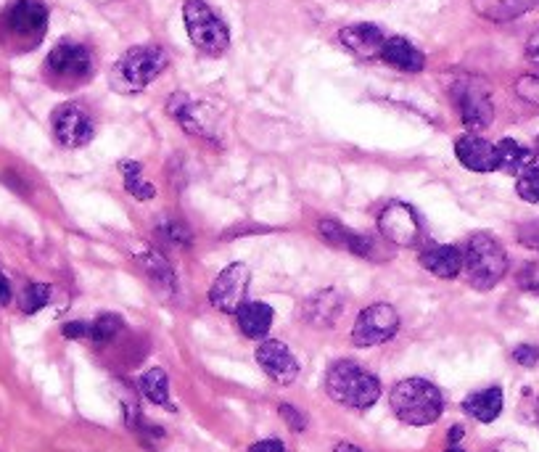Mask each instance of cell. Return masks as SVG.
I'll use <instances>...</instances> for the list:
<instances>
[{
    "mask_svg": "<svg viewBox=\"0 0 539 452\" xmlns=\"http://www.w3.org/2000/svg\"><path fill=\"white\" fill-rule=\"evenodd\" d=\"M325 394L344 408L368 410L381 397V381L352 360H339L325 373Z\"/></svg>",
    "mask_w": 539,
    "mask_h": 452,
    "instance_id": "obj_1",
    "label": "cell"
},
{
    "mask_svg": "<svg viewBox=\"0 0 539 452\" xmlns=\"http://www.w3.org/2000/svg\"><path fill=\"white\" fill-rule=\"evenodd\" d=\"M167 64H170L167 51L159 48V45H135L127 53H122L117 64L111 67V88L117 93H125V96L141 93L143 88H148L156 77L162 75Z\"/></svg>",
    "mask_w": 539,
    "mask_h": 452,
    "instance_id": "obj_2",
    "label": "cell"
},
{
    "mask_svg": "<svg viewBox=\"0 0 539 452\" xmlns=\"http://www.w3.org/2000/svg\"><path fill=\"white\" fill-rule=\"evenodd\" d=\"M392 410L407 426H429L444 413V397L439 386L426 378H405L389 394Z\"/></svg>",
    "mask_w": 539,
    "mask_h": 452,
    "instance_id": "obj_3",
    "label": "cell"
},
{
    "mask_svg": "<svg viewBox=\"0 0 539 452\" xmlns=\"http://www.w3.org/2000/svg\"><path fill=\"white\" fill-rule=\"evenodd\" d=\"M463 270H466L468 283H471L473 289H495L497 283L505 278V273H508V252H505L503 244L495 236L476 233L468 241L466 252H463Z\"/></svg>",
    "mask_w": 539,
    "mask_h": 452,
    "instance_id": "obj_4",
    "label": "cell"
},
{
    "mask_svg": "<svg viewBox=\"0 0 539 452\" xmlns=\"http://www.w3.org/2000/svg\"><path fill=\"white\" fill-rule=\"evenodd\" d=\"M183 22L191 43L207 56H222L230 45L228 24L204 3V0H185Z\"/></svg>",
    "mask_w": 539,
    "mask_h": 452,
    "instance_id": "obj_5",
    "label": "cell"
},
{
    "mask_svg": "<svg viewBox=\"0 0 539 452\" xmlns=\"http://www.w3.org/2000/svg\"><path fill=\"white\" fill-rule=\"evenodd\" d=\"M48 30V8L40 0H16L3 14V35L19 51H30Z\"/></svg>",
    "mask_w": 539,
    "mask_h": 452,
    "instance_id": "obj_6",
    "label": "cell"
},
{
    "mask_svg": "<svg viewBox=\"0 0 539 452\" xmlns=\"http://www.w3.org/2000/svg\"><path fill=\"white\" fill-rule=\"evenodd\" d=\"M450 96L460 119H463V125L471 127V130H484V127L492 125L495 106H492V98H489L487 82H481L479 77L473 75H460L450 85Z\"/></svg>",
    "mask_w": 539,
    "mask_h": 452,
    "instance_id": "obj_7",
    "label": "cell"
},
{
    "mask_svg": "<svg viewBox=\"0 0 539 452\" xmlns=\"http://www.w3.org/2000/svg\"><path fill=\"white\" fill-rule=\"evenodd\" d=\"M45 72L59 82V85H80L88 82L93 75V56L85 45L64 40L48 53Z\"/></svg>",
    "mask_w": 539,
    "mask_h": 452,
    "instance_id": "obj_8",
    "label": "cell"
},
{
    "mask_svg": "<svg viewBox=\"0 0 539 452\" xmlns=\"http://www.w3.org/2000/svg\"><path fill=\"white\" fill-rule=\"evenodd\" d=\"M399 331V312L394 310L392 304L378 302L370 304L360 312L355 328H352V341L355 347H378V344H386L392 341Z\"/></svg>",
    "mask_w": 539,
    "mask_h": 452,
    "instance_id": "obj_9",
    "label": "cell"
},
{
    "mask_svg": "<svg viewBox=\"0 0 539 452\" xmlns=\"http://www.w3.org/2000/svg\"><path fill=\"white\" fill-rule=\"evenodd\" d=\"M249 281H252V270L244 262H233L217 275V281L209 289V302L212 307L225 315H236L246 304V294H249Z\"/></svg>",
    "mask_w": 539,
    "mask_h": 452,
    "instance_id": "obj_10",
    "label": "cell"
},
{
    "mask_svg": "<svg viewBox=\"0 0 539 452\" xmlns=\"http://www.w3.org/2000/svg\"><path fill=\"white\" fill-rule=\"evenodd\" d=\"M378 230L386 241L397 246H418L423 241L421 217L405 201H392L378 215Z\"/></svg>",
    "mask_w": 539,
    "mask_h": 452,
    "instance_id": "obj_11",
    "label": "cell"
},
{
    "mask_svg": "<svg viewBox=\"0 0 539 452\" xmlns=\"http://www.w3.org/2000/svg\"><path fill=\"white\" fill-rule=\"evenodd\" d=\"M53 135L67 149H82L93 141L96 122L82 104H64L53 114Z\"/></svg>",
    "mask_w": 539,
    "mask_h": 452,
    "instance_id": "obj_12",
    "label": "cell"
},
{
    "mask_svg": "<svg viewBox=\"0 0 539 452\" xmlns=\"http://www.w3.org/2000/svg\"><path fill=\"white\" fill-rule=\"evenodd\" d=\"M170 114L180 122L183 130H188L191 135H199V138H209L215 141L217 138V125H220V114L212 109L204 101H196V98L185 96H175L170 101Z\"/></svg>",
    "mask_w": 539,
    "mask_h": 452,
    "instance_id": "obj_13",
    "label": "cell"
},
{
    "mask_svg": "<svg viewBox=\"0 0 539 452\" xmlns=\"http://www.w3.org/2000/svg\"><path fill=\"white\" fill-rule=\"evenodd\" d=\"M257 363L275 384L291 386L299 378V363H296L294 352L283 341H262L257 347Z\"/></svg>",
    "mask_w": 539,
    "mask_h": 452,
    "instance_id": "obj_14",
    "label": "cell"
},
{
    "mask_svg": "<svg viewBox=\"0 0 539 452\" xmlns=\"http://www.w3.org/2000/svg\"><path fill=\"white\" fill-rule=\"evenodd\" d=\"M455 156L463 167L473 172H495L500 170V156L495 143L484 141L479 135H463L455 143Z\"/></svg>",
    "mask_w": 539,
    "mask_h": 452,
    "instance_id": "obj_15",
    "label": "cell"
},
{
    "mask_svg": "<svg viewBox=\"0 0 539 452\" xmlns=\"http://www.w3.org/2000/svg\"><path fill=\"white\" fill-rule=\"evenodd\" d=\"M341 45L360 59H381L386 35L376 24H349L339 32Z\"/></svg>",
    "mask_w": 539,
    "mask_h": 452,
    "instance_id": "obj_16",
    "label": "cell"
},
{
    "mask_svg": "<svg viewBox=\"0 0 539 452\" xmlns=\"http://www.w3.org/2000/svg\"><path fill=\"white\" fill-rule=\"evenodd\" d=\"M341 310H344V299H341L339 291L325 289L318 291V294H312V297L304 302L302 318L304 323H310V326L328 328L339 320Z\"/></svg>",
    "mask_w": 539,
    "mask_h": 452,
    "instance_id": "obj_17",
    "label": "cell"
},
{
    "mask_svg": "<svg viewBox=\"0 0 539 452\" xmlns=\"http://www.w3.org/2000/svg\"><path fill=\"white\" fill-rule=\"evenodd\" d=\"M320 236L328 241L336 249H344V252L355 254V257H362V260H370L373 257V241L368 236H360L355 230L344 228L336 220H320L318 225Z\"/></svg>",
    "mask_w": 539,
    "mask_h": 452,
    "instance_id": "obj_18",
    "label": "cell"
},
{
    "mask_svg": "<svg viewBox=\"0 0 539 452\" xmlns=\"http://www.w3.org/2000/svg\"><path fill=\"white\" fill-rule=\"evenodd\" d=\"M381 59H384L389 67L399 69V72H410V75L423 72V67H426V56L405 38H386Z\"/></svg>",
    "mask_w": 539,
    "mask_h": 452,
    "instance_id": "obj_19",
    "label": "cell"
},
{
    "mask_svg": "<svg viewBox=\"0 0 539 452\" xmlns=\"http://www.w3.org/2000/svg\"><path fill=\"white\" fill-rule=\"evenodd\" d=\"M421 265L429 273H434L436 278L452 281L463 270V252H460L458 246H431V249L421 254Z\"/></svg>",
    "mask_w": 539,
    "mask_h": 452,
    "instance_id": "obj_20",
    "label": "cell"
},
{
    "mask_svg": "<svg viewBox=\"0 0 539 452\" xmlns=\"http://www.w3.org/2000/svg\"><path fill=\"white\" fill-rule=\"evenodd\" d=\"M473 11L489 22H513L537 6V0H471Z\"/></svg>",
    "mask_w": 539,
    "mask_h": 452,
    "instance_id": "obj_21",
    "label": "cell"
},
{
    "mask_svg": "<svg viewBox=\"0 0 539 452\" xmlns=\"http://www.w3.org/2000/svg\"><path fill=\"white\" fill-rule=\"evenodd\" d=\"M503 402V389L500 386H489V389L468 394L466 402H463V410L479 423H492L497 421V415L503 413Z\"/></svg>",
    "mask_w": 539,
    "mask_h": 452,
    "instance_id": "obj_22",
    "label": "cell"
},
{
    "mask_svg": "<svg viewBox=\"0 0 539 452\" xmlns=\"http://www.w3.org/2000/svg\"><path fill=\"white\" fill-rule=\"evenodd\" d=\"M238 328L244 331V336L249 339H265L273 328L275 312L273 307H267L265 302H246L241 310L236 312Z\"/></svg>",
    "mask_w": 539,
    "mask_h": 452,
    "instance_id": "obj_23",
    "label": "cell"
},
{
    "mask_svg": "<svg viewBox=\"0 0 539 452\" xmlns=\"http://www.w3.org/2000/svg\"><path fill=\"white\" fill-rule=\"evenodd\" d=\"M138 267L143 270L151 286L162 291V294H175V273H172L170 262L164 260L159 252H143L138 254Z\"/></svg>",
    "mask_w": 539,
    "mask_h": 452,
    "instance_id": "obj_24",
    "label": "cell"
},
{
    "mask_svg": "<svg viewBox=\"0 0 539 452\" xmlns=\"http://www.w3.org/2000/svg\"><path fill=\"white\" fill-rule=\"evenodd\" d=\"M497 156H500V170L508 172V175H521L534 164V151H529L513 138L497 143Z\"/></svg>",
    "mask_w": 539,
    "mask_h": 452,
    "instance_id": "obj_25",
    "label": "cell"
},
{
    "mask_svg": "<svg viewBox=\"0 0 539 452\" xmlns=\"http://www.w3.org/2000/svg\"><path fill=\"white\" fill-rule=\"evenodd\" d=\"M138 386H141L143 397H146L148 402H154V405H164V408H172L170 378H167V373H164L162 368H151V371L143 373Z\"/></svg>",
    "mask_w": 539,
    "mask_h": 452,
    "instance_id": "obj_26",
    "label": "cell"
},
{
    "mask_svg": "<svg viewBox=\"0 0 539 452\" xmlns=\"http://www.w3.org/2000/svg\"><path fill=\"white\" fill-rule=\"evenodd\" d=\"M119 170H122V178H125V188L133 193L138 201H148L156 196V188L143 180V167L138 162H122L119 164Z\"/></svg>",
    "mask_w": 539,
    "mask_h": 452,
    "instance_id": "obj_27",
    "label": "cell"
},
{
    "mask_svg": "<svg viewBox=\"0 0 539 452\" xmlns=\"http://www.w3.org/2000/svg\"><path fill=\"white\" fill-rule=\"evenodd\" d=\"M51 302V286H45V283H30L27 289H24L22 299H19V307L27 315H35L37 310H43L45 304Z\"/></svg>",
    "mask_w": 539,
    "mask_h": 452,
    "instance_id": "obj_28",
    "label": "cell"
},
{
    "mask_svg": "<svg viewBox=\"0 0 539 452\" xmlns=\"http://www.w3.org/2000/svg\"><path fill=\"white\" fill-rule=\"evenodd\" d=\"M119 331H122V320H119L117 315H111V312L90 323V339L96 341V344H106V341L114 339Z\"/></svg>",
    "mask_w": 539,
    "mask_h": 452,
    "instance_id": "obj_29",
    "label": "cell"
},
{
    "mask_svg": "<svg viewBox=\"0 0 539 452\" xmlns=\"http://www.w3.org/2000/svg\"><path fill=\"white\" fill-rule=\"evenodd\" d=\"M156 236L172 246H191L193 244L191 230L185 228L180 220H164V223L156 228Z\"/></svg>",
    "mask_w": 539,
    "mask_h": 452,
    "instance_id": "obj_30",
    "label": "cell"
},
{
    "mask_svg": "<svg viewBox=\"0 0 539 452\" xmlns=\"http://www.w3.org/2000/svg\"><path fill=\"white\" fill-rule=\"evenodd\" d=\"M518 196L529 204H539V164H532L529 170H524L516 180Z\"/></svg>",
    "mask_w": 539,
    "mask_h": 452,
    "instance_id": "obj_31",
    "label": "cell"
},
{
    "mask_svg": "<svg viewBox=\"0 0 539 452\" xmlns=\"http://www.w3.org/2000/svg\"><path fill=\"white\" fill-rule=\"evenodd\" d=\"M518 286L524 291H532V294H539V260L526 262L516 275Z\"/></svg>",
    "mask_w": 539,
    "mask_h": 452,
    "instance_id": "obj_32",
    "label": "cell"
},
{
    "mask_svg": "<svg viewBox=\"0 0 539 452\" xmlns=\"http://www.w3.org/2000/svg\"><path fill=\"white\" fill-rule=\"evenodd\" d=\"M516 93L524 98V101H529V104L539 106V72L521 77V80L516 82Z\"/></svg>",
    "mask_w": 539,
    "mask_h": 452,
    "instance_id": "obj_33",
    "label": "cell"
},
{
    "mask_svg": "<svg viewBox=\"0 0 539 452\" xmlns=\"http://www.w3.org/2000/svg\"><path fill=\"white\" fill-rule=\"evenodd\" d=\"M513 360H516L518 365H524V368H534L539 360V349L529 347V344H521V347L513 349Z\"/></svg>",
    "mask_w": 539,
    "mask_h": 452,
    "instance_id": "obj_34",
    "label": "cell"
},
{
    "mask_svg": "<svg viewBox=\"0 0 539 452\" xmlns=\"http://www.w3.org/2000/svg\"><path fill=\"white\" fill-rule=\"evenodd\" d=\"M281 415H283V421H286L291 429L304 431V426H307V418H304V415L299 413L294 405H281Z\"/></svg>",
    "mask_w": 539,
    "mask_h": 452,
    "instance_id": "obj_35",
    "label": "cell"
},
{
    "mask_svg": "<svg viewBox=\"0 0 539 452\" xmlns=\"http://www.w3.org/2000/svg\"><path fill=\"white\" fill-rule=\"evenodd\" d=\"M64 336H67V339H85V336H90V323L72 320V323L64 326Z\"/></svg>",
    "mask_w": 539,
    "mask_h": 452,
    "instance_id": "obj_36",
    "label": "cell"
},
{
    "mask_svg": "<svg viewBox=\"0 0 539 452\" xmlns=\"http://www.w3.org/2000/svg\"><path fill=\"white\" fill-rule=\"evenodd\" d=\"M518 238H521V244H524V246H532V249H539V223L537 225H526V228H521Z\"/></svg>",
    "mask_w": 539,
    "mask_h": 452,
    "instance_id": "obj_37",
    "label": "cell"
},
{
    "mask_svg": "<svg viewBox=\"0 0 539 452\" xmlns=\"http://www.w3.org/2000/svg\"><path fill=\"white\" fill-rule=\"evenodd\" d=\"M249 452H286V447H283L281 439H262V442L252 445Z\"/></svg>",
    "mask_w": 539,
    "mask_h": 452,
    "instance_id": "obj_38",
    "label": "cell"
},
{
    "mask_svg": "<svg viewBox=\"0 0 539 452\" xmlns=\"http://www.w3.org/2000/svg\"><path fill=\"white\" fill-rule=\"evenodd\" d=\"M526 56H529L534 64H539V32H534L529 43H526Z\"/></svg>",
    "mask_w": 539,
    "mask_h": 452,
    "instance_id": "obj_39",
    "label": "cell"
},
{
    "mask_svg": "<svg viewBox=\"0 0 539 452\" xmlns=\"http://www.w3.org/2000/svg\"><path fill=\"white\" fill-rule=\"evenodd\" d=\"M11 302V286H8L6 275L0 273V304Z\"/></svg>",
    "mask_w": 539,
    "mask_h": 452,
    "instance_id": "obj_40",
    "label": "cell"
},
{
    "mask_svg": "<svg viewBox=\"0 0 539 452\" xmlns=\"http://www.w3.org/2000/svg\"><path fill=\"white\" fill-rule=\"evenodd\" d=\"M333 452H362V450L355 445H349V442H339V445L333 447Z\"/></svg>",
    "mask_w": 539,
    "mask_h": 452,
    "instance_id": "obj_41",
    "label": "cell"
},
{
    "mask_svg": "<svg viewBox=\"0 0 539 452\" xmlns=\"http://www.w3.org/2000/svg\"><path fill=\"white\" fill-rule=\"evenodd\" d=\"M463 434H466V431L460 429V426H452V431H450V445H455L458 439H463Z\"/></svg>",
    "mask_w": 539,
    "mask_h": 452,
    "instance_id": "obj_42",
    "label": "cell"
},
{
    "mask_svg": "<svg viewBox=\"0 0 539 452\" xmlns=\"http://www.w3.org/2000/svg\"><path fill=\"white\" fill-rule=\"evenodd\" d=\"M444 452H463V450H460V447L452 445V447H447V450H444Z\"/></svg>",
    "mask_w": 539,
    "mask_h": 452,
    "instance_id": "obj_43",
    "label": "cell"
},
{
    "mask_svg": "<svg viewBox=\"0 0 539 452\" xmlns=\"http://www.w3.org/2000/svg\"><path fill=\"white\" fill-rule=\"evenodd\" d=\"M96 3H109V0H96Z\"/></svg>",
    "mask_w": 539,
    "mask_h": 452,
    "instance_id": "obj_44",
    "label": "cell"
},
{
    "mask_svg": "<svg viewBox=\"0 0 539 452\" xmlns=\"http://www.w3.org/2000/svg\"><path fill=\"white\" fill-rule=\"evenodd\" d=\"M537 149H539V138H537Z\"/></svg>",
    "mask_w": 539,
    "mask_h": 452,
    "instance_id": "obj_45",
    "label": "cell"
},
{
    "mask_svg": "<svg viewBox=\"0 0 539 452\" xmlns=\"http://www.w3.org/2000/svg\"><path fill=\"white\" fill-rule=\"evenodd\" d=\"M537 3H539V0H537Z\"/></svg>",
    "mask_w": 539,
    "mask_h": 452,
    "instance_id": "obj_46",
    "label": "cell"
}]
</instances>
